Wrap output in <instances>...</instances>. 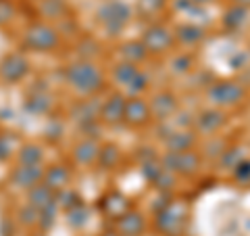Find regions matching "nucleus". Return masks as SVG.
Listing matches in <instances>:
<instances>
[{"instance_id": "nucleus-1", "label": "nucleus", "mask_w": 250, "mask_h": 236, "mask_svg": "<svg viewBox=\"0 0 250 236\" xmlns=\"http://www.w3.org/2000/svg\"><path fill=\"white\" fill-rule=\"evenodd\" d=\"M67 80L75 90H80L83 94H90L103 86V75H100L98 69L90 65V63H77V65L69 67Z\"/></svg>"}, {"instance_id": "nucleus-2", "label": "nucleus", "mask_w": 250, "mask_h": 236, "mask_svg": "<svg viewBox=\"0 0 250 236\" xmlns=\"http://www.w3.org/2000/svg\"><path fill=\"white\" fill-rule=\"evenodd\" d=\"M57 42H59L57 31L48 25H42V23L31 25L25 34V44L34 50H50L57 46Z\"/></svg>"}, {"instance_id": "nucleus-3", "label": "nucleus", "mask_w": 250, "mask_h": 236, "mask_svg": "<svg viewBox=\"0 0 250 236\" xmlns=\"http://www.w3.org/2000/svg\"><path fill=\"white\" fill-rule=\"evenodd\" d=\"M242 88L233 82H221V84H215L213 88L208 90V96L215 105H236L238 100L242 98Z\"/></svg>"}, {"instance_id": "nucleus-4", "label": "nucleus", "mask_w": 250, "mask_h": 236, "mask_svg": "<svg viewBox=\"0 0 250 236\" xmlns=\"http://www.w3.org/2000/svg\"><path fill=\"white\" fill-rule=\"evenodd\" d=\"M171 44H173V36H171L169 29L161 27V25L150 27L144 34V48H148V50L163 52V50H167Z\"/></svg>"}, {"instance_id": "nucleus-5", "label": "nucleus", "mask_w": 250, "mask_h": 236, "mask_svg": "<svg viewBox=\"0 0 250 236\" xmlns=\"http://www.w3.org/2000/svg\"><path fill=\"white\" fill-rule=\"evenodd\" d=\"M100 19L106 23V27L119 29L127 23L129 11H127V6H123L121 2H108L103 6V11H100Z\"/></svg>"}, {"instance_id": "nucleus-6", "label": "nucleus", "mask_w": 250, "mask_h": 236, "mask_svg": "<svg viewBox=\"0 0 250 236\" xmlns=\"http://www.w3.org/2000/svg\"><path fill=\"white\" fill-rule=\"evenodd\" d=\"M0 73H2V77L6 82H17L27 73V61L23 59L21 54H11V57H6L2 61Z\"/></svg>"}, {"instance_id": "nucleus-7", "label": "nucleus", "mask_w": 250, "mask_h": 236, "mask_svg": "<svg viewBox=\"0 0 250 236\" xmlns=\"http://www.w3.org/2000/svg\"><path fill=\"white\" fill-rule=\"evenodd\" d=\"M148 117H150V107H148L144 100L140 98H131L125 103V115H123V121H127L131 125H140L144 123Z\"/></svg>"}, {"instance_id": "nucleus-8", "label": "nucleus", "mask_w": 250, "mask_h": 236, "mask_svg": "<svg viewBox=\"0 0 250 236\" xmlns=\"http://www.w3.org/2000/svg\"><path fill=\"white\" fill-rule=\"evenodd\" d=\"M42 178V169L40 165H21V167L15 171V184L21 186V188H31V186H38V180Z\"/></svg>"}, {"instance_id": "nucleus-9", "label": "nucleus", "mask_w": 250, "mask_h": 236, "mask_svg": "<svg viewBox=\"0 0 250 236\" xmlns=\"http://www.w3.org/2000/svg\"><path fill=\"white\" fill-rule=\"evenodd\" d=\"M169 161H171V167L173 171H182V174H190L198 167V157L190 153V151H184V153H171L169 155Z\"/></svg>"}, {"instance_id": "nucleus-10", "label": "nucleus", "mask_w": 250, "mask_h": 236, "mask_svg": "<svg viewBox=\"0 0 250 236\" xmlns=\"http://www.w3.org/2000/svg\"><path fill=\"white\" fill-rule=\"evenodd\" d=\"M125 100L123 96H113L108 103L103 107V117H104V121L108 123H117V121H123V115H125Z\"/></svg>"}, {"instance_id": "nucleus-11", "label": "nucleus", "mask_w": 250, "mask_h": 236, "mask_svg": "<svg viewBox=\"0 0 250 236\" xmlns=\"http://www.w3.org/2000/svg\"><path fill=\"white\" fill-rule=\"evenodd\" d=\"M142 226H144V222H142V217H140L138 213H125L123 217H119V228H121V232L125 234V236H136L140 230H142Z\"/></svg>"}, {"instance_id": "nucleus-12", "label": "nucleus", "mask_w": 250, "mask_h": 236, "mask_svg": "<svg viewBox=\"0 0 250 236\" xmlns=\"http://www.w3.org/2000/svg\"><path fill=\"white\" fill-rule=\"evenodd\" d=\"M31 203H34V207L38 209H48L50 203H52V190L46 184H38L34 190H31Z\"/></svg>"}, {"instance_id": "nucleus-13", "label": "nucleus", "mask_w": 250, "mask_h": 236, "mask_svg": "<svg viewBox=\"0 0 250 236\" xmlns=\"http://www.w3.org/2000/svg\"><path fill=\"white\" fill-rule=\"evenodd\" d=\"M223 125V113L219 111H205L198 117V128L202 132H215Z\"/></svg>"}, {"instance_id": "nucleus-14", "label": "nucleus", "mask_w": 250, "mask_h": 236, "mask_svg": "<svg viewBox=\"0 0 250 236\" xmlns=\"http://www.w3.org/2000/svg\"><path fill=\"white\" fill-rule=\"evenodd\" d=\"M98 155H100L98 146H96V142H92V140H85V142L77 144V148H75V159L80 163H92Z\"/></svg>"}, {"instance_id": "nucleus-15", "label": "nucleus", "mask_w": 250, "mask_h": 236, "mask_svg": "<svg viewBox=\"0 0 250 236\" xmlns=\"http://www.w3.org/2000/svg\"><path fill=\"white\" fill-rule=\"evenodd\" d=\"M175 107H177V100L171 96V94H159V96L154 98V113H159L161 117H165V115H169L171 111H175Z\"/></svg>"}, {"instance_id": "nucleus-16", "label": "nucleus", "mask_w": 250, "mask_h": 236, "mask_svg": "<svg viewBox=\"0 0 250 236\" xmlns=\"http://www.w3.org/2000/svg\"><path fill=\"white\" fill-rule=\"evenodd\" d=\"M67 180H69V174L65 169H62V167H52L48 171V176H46V186H48L50 190H54V188L65 186Z\"/></svg>"}, {"instance_id": "nucleus-17", "label": "nucleus", "mask_w": 250, "mask_h": 236, "mask_svg": "<svg viewBox=\"0 0 250 236\" xmlns=\"http://www.w3.org/2000/svg\"><path fill=\"white\" fill-rule=\"evenodd\" d=\"M192 136L190 134H173V138L169 140V148H171V153H184L188 151V146L192 144Z\"/></svg>"}, {"instance_id": "nucleus-18", "label": "nucleus", "mask_w": 250, "mask_h": 236, "mask_svg": "<svg viewBox=\"0 0 250 236\" xmlns=\"http://www.w3.org/2000/svg\"><path fill=\"white\" fill-rule=\"evenodd\" d=\"M42 161V153H40V148L38 146H25L21 151V163L23 165H40Z\"/></svg>"}, {"instance_id": "nucleus-19", "label": "nucleus", "mask_w": 250, "mask_h": 236, "mask_svg": "<svg viewBox=\"0 0 250 236\" xmlns=\"http://www.w3.org/2000/svg\"><path fill=\"white\" fill-rule=\"evenodd\" d=\"M138 77V69L134 67V65H119L117 67V80H119L121 84H125V86H129L131 82H134Z\"/></svg>"}, {"instance_id": "nucleus-20", "label": "nucleus", "mask_w": 250, "mask_h": 236, "mask_svg": "<svg viewBox=\"0 0 250 236\" xmlns=\"http://www.w3.org/2000/svg\"><path fill=\"white\" fill-rule=\"evenodd\" d=\"M177 36H179V40L186 42V44H190V42H198L200 38H202V31L198 27H192V25H188V27H182L177 31Z\"/></svg>"}, {"instance_id": "nucleus-21", "label": "nucleus", "mask_w": 250, "mask_h": 236, "mask_svg": "<svg viewBox=\"0 0 250 236\" xmlns=\"http://www.w3.org/2000/svg\"><path fill=\"white\" fill-rule=\"evenodd\" d=\"M125 59H131V61H140L144 57V44L142 42H131L123 48Z\"/></svg>"}, {"instance_id": "nucleus-22", "label": "nucleus", "mask_w": 250, "mask_h": 236, "mask_svg": "<svg viewBox=\"0 0 250 236\" xmlns=\"http://www.w3.org/2000/svg\"><path fill=\"white\" fill-rule=\"evenodd\" d=\"M236 178H238V180H248V178H250V161L238 163V167H236Z\"/></svg>"}, {"instance_id": "nucleus-23", "label": "nucleus", "mask_w": 250, "mask_h": 236, "mask_svg": "<svg viewBox=\"0 0 250 236\" xmlns=\"http://www.w3.org/2000/svg\"><path fill=\"white\" fill-rule=\"evenodd\" d=\"M236 2H238V6H248L250 0H236Z\"/></svg>"}, {"instance_id": "nucleus-24", "label": "nucleus", "mask_w": 250, "mask_h": 236, "mask_svg": "<svg viewBox=\"0 0 250 236\" xmlns=\"http://www.w3.org/2000/svg\"><path fill=\"white\" fill-rule=\"evenodd\" d=\"M196 2H210V0H196Z\"/></svg>"}]
</instances>
